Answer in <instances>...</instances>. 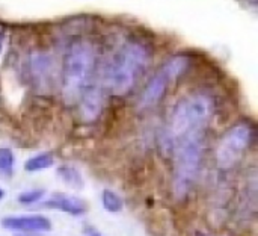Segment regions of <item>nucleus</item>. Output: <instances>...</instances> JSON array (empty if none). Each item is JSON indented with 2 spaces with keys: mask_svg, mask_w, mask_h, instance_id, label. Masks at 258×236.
I'll list each match as a JSON object with an SVG mask.
<instances>
[{
  "mask_svg": "<svg viewBox=\"0 0 258 236\" xmlns=\"http://www.w3.org/2000/svg\"><path fill=\"white\" fill-rule=\"evenodd\" d=\"M151 59L148 47L132 41L113 56L104 71V89L113 96H124L132 91L138 79L145 73Z\"/></svg>",
  "mask_w": 258,
  "mask_h": 236,
  "instance_id": "f257e3e1",
  "label": "nucleus"
},
{
  "mask_svg": "<svg viewBox=\"0 0 258 236\" xmlns=\"http://www.w3.org/2000/svg\"><path fill=\"white\" fill-rule=\"evenodd\" d=\"M97 53L89 41H76L70 45L62 71V97L63 102L73 105L79 102L89 88L91 77L95 70Z\"/></svg>",
  "mask_w": 258,
  "mask_h": 236,
  "instance_id": "f03ea898",
  "label": "nucleus"
},
{
  "mask_svg": "<svg viewBox=\"0 0 258 236\" xmlns=\"http://www.w3.org/2000/svg\"><path fill=\"white\" fill-rule=\"evenodd\" d=\"M215 112L213 100L201 92L181 99L171 114V138L177 143L184 136L204 132Z\"/></svg>",
  "mask_w": 258,
  "mask_h": 236,
  "instance_id": "7ed1b4c3",
  "label": "nucleus"
},
{
  "mask_svg": "<svg viewBox=\"0 0 258 236\" xmlns=\"http://www.w3.org/2000/svg\"><path fill=\"white\" fill-rule=\"evenodd\" d=\"M206 136L204 132H198L177 141L175 147V167L172 190L177 199L186 197L200 173V167L204 158Z\"/></svg>",
  "mask_w": 258,
  "mask_h": 236,
  "instance_id": "20e7f679",
  "label": "nucleus"
},
{
  "mask_svg": "<svg viewBox=\"0 0 258 236\" xmlns=\"http://www.w3.org/2000/svg\"><path fill=\"white\" fill-rule=\"evenodd\" d=\"M254 127L248 123H239L228 129L216 149V162L221 170L233 168L248 152L254 141Z\"/></svg>",
  "mask_w": 258,
  "mask_h": 236,
  "instance_id": "39448f33",
  "label": "nucleus"
},
{
  "mask_svg": "<svg viewBox=\"0 0 258 236\" xmlns=\"http://www.w3.org/2000/svg\"><path fill=\"white\" fill-rule=\"evenodd\" d=\"M189 67V58L184 55H177L168 59L163 67L153 76V79L147 83L145 89L142 91L139 108L148 109L156 106L166 94L169 85L177 80Z\"/></svg>",
  "mask_w": 258,
  "mask_h": 236,
  "instance_id": "423d86ee",
  "label": "nucleus"
},
{
  "mask_svg": "<svg viewBox=\"0 0 258 236\" xmlns=\"http://www.w3.org/2000/svg\"><path fill=\"white\" fill-rule=\"evenodd\" d=\"M2 226L12 232H50L51 221L44 215H14L2 220Z\"/></svg>",
  "mask_w": 258,
  "mask_h": 236,
  "instance_id": "0eeeda50",
  "label": "nucleus"
},
{
  "mask_svg": "<svg viewBox=\"0 0 258 236\" xmlns=\"http://www.w3.org/2000/svg\"><path fill=\"white\" fill-rule=\"evenodd\" d=\"M53 62L45 53H35L29 59V73L38 88H45L51 79Z\"/></svg>",
  "mask_w": 258,
  "mask_h": 236,
  "instance_id": "6e6552de",
  "label": "nucleus"
},
{
  "mask_svg": "<svg viewBox=\"0 0 258 236\" xmlns=\"http://www.w3.org/2000/svg\"><path fill=\"white\" fill-rule=\"evenodd\" d=\"M80 102V117L85 121H94L103 111L104 92L100 88H88Z\"/></svg>",
  "mask_w": 258,
  "mask_h": 236,
  "instance_id": "1a4fd4ad",
  "label": "nucleus"
},
{
  "mask_svg": "<svg viewBox=\"0 0 258 236\" xmlns=\"http://www.w3.org/2000/svg\"><path fill=\"white\" fill-rule=\"evenodd\" d=\"M44 208L48 209H56L74 217H80L83 214H86L88 206L83 200L77 199V197H71V196H63V194H56L53 197H50L48 200H45L42 203Z\"/></svg>",
  "mask_w": 258,
  "mask_h": 236,
  "instance_id": "9d476101",
  "label": "nucleus"
},
{
  "mask_svg": "<svg viewBox=\"0 0 258 236\" xmlns=\"http://www.w3.org/2000/svg\"><path fill=\"white\" fill-rule=\"evenodd\" d=\"M57 177L73 190H82L85 185L82 173L74 165H60L57 168Z\"/></svg>",
  "mask_w": 258,
  "mask_h": 236,
  "instance_id": "9b49d317",
  "label": "nucleus"
},
{
  "mask_svg": "<svg viewBox=\"0 0 258 236\" xmlns=\"http://www.w3.org/2000/svg\"><path fill=\"white\" fill-rule=\"evenodd\" d=\"M54 164V156L48 152H42L39 155H35L32 158H29L24 162V170L29 173H35V171H41V170H47Z\"/></svg>",
  "mask_w": 258,
  "mask_h": 236,
  "instance_id": "f8f14e48",
  "label": "nucleus"
},
{
  "mask_svg": "<svg viewBox=\"0 0 258 236\" xmlns=\"http://www.w3.org/2000/svg\"><path fill=\"white\" fill-rule=\"evenodd\" d=\"M101 200H103V206H104V209L107 212L116 214V212H121L122 208H124L122 199L116 193H113L112 190H104L103 196H101Z\"/></svg>",
  "mask_w": 258,
  "mask_h": 236,
  "instance_id": "ddd939ff",
  "label": "nucleus"
},
{
  "mask_svg": "<svg viewBox=\"0 0 258 236\" xmlns=\"http://www.w3.org/2000/svg\"><path fill=\"white\" fill-rule=\"evenodd\" d=\"M14 164H15L14 152L8 147H2L0 149V176L11 177L14 173Z\"/></svg>",
  "mask_w": 258,
  "mask_h": 236,
  "instance_id": "4468645a",
  "label": "nucleus"
},
{
  "mask_svg": "<svg viewBox=\"0 0 258 236\" xmlns=\"http://www.w3.org/2000/svg\"><path fill=\"white\" fill-rule=\"evenodd\" d=\"M44 194H45L44 190H29L18 196V202L21 205H33V203H38L44 197Z\"/></svg>",
  "mask_w": 258,
  "mask_h": 236,
  "instance_id": "2eb2a0df",
  "label": "nucleus"
},
{
  "mask_svg": "<svg viewBox=\"0 0 258 236\" xmlns=\"http://www.w3.org/2000/svg\"><path fill=\"white\" fill-rule=\"evenodd\" d=\"M85 232H86V235L88 236H101L95 229H92V227H86L85 229Z\"/></svg>",
  "mask_w": 258,
  "mask_h": 236,
  "instance_id": "dca6fc26",
  "label": "nucleus"
},
{
  "mask_svg": "<svg viewBox=\"0 0 258 236\" xmlns=\"http://www.w3.org/2000/svg\"><path fill=\"white\" fill-rule=\"evenodd\" d=\"M3 39H5V33H3V29H0V52L3 47Z\"/></svg>",
  "mask_w": 258,
  "mask_h": 236,
  "instance_id": "f3484780",
  "label": "nucleus"
},
{
  "mask_svg": "<svg viewBox=\"0 0 258 236\" xmlns=\"http://www.w3.org/2000/svg\"><path fill=\"white\" fill-rule=\"evenodd\" d=\"M3 197H5V191L0 188V200H3Z\"/></svg>",
  "mask_w": 258,
  "mask_h": 236,
  "instance_id": "a211bd4d",
  "label": "nucleus"
}]
</instances>
